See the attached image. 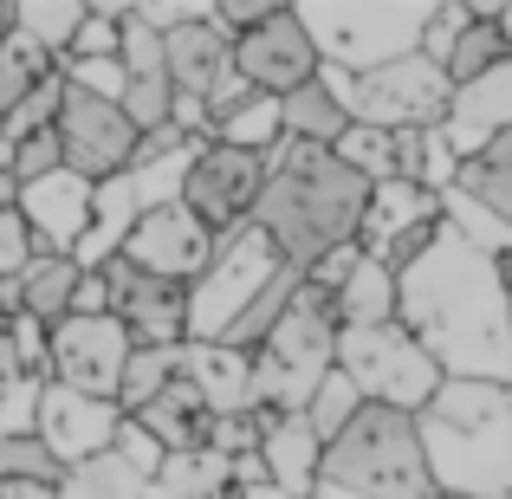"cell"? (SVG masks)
<instances>
[{"instance_id":"cell-1","label":"cell","mask_w":512,"mask_h":499,"mask_svg":"<svg viewBox=\"0 0 512 499\" xmlns=\"http://www.w3.org/2000/svg\"><path fill=\"white\" fill-rule=\"evenodd\" d=\"M396 325L428 350L441 383H512V286L500 260L448 227L396 273Z\"/></svg>"},{"instance_id":"cell-2","label":"cell","mask_w":512,"mask_h":499,"mask_svg":"<svg viewBox=\"0 0 512 499\" xmlns=\"http://www.w3.org/2000/svg\"><path fill=\"white\" fill-rule=\"evenodd\" d=\"M363 208H370V182L357 169H344L331 150L279 143L266 188L253 201V227L273 240V253L292 273H312L318 260L357 247Z\"/></svg>"},{"instance_id":"cell-3","label":"cell","mask_w":512,"mask_h":499,"mask_svg":"<svg viewBox=\"0 0 512 499\" xmlns=\"http://www.w3.org/2000/svg\"><path fill=\"white\" fill-rule=\"evenodd\" d=\"M415 422L441 499H512V383H441Z\"/></svg>"},{"instance_id":"cell-4","label":"cell","mask_w":512,"mask_h":499,"mask_svg":"<svg viewBox=\"0 0 512 499\" xmlns=\"http://www.w3.org/2000/svg\"><path fill=\"white\" fill-rule=\"evenodd\" d=\"M312 499H441L428 474L422 422L402 409L363 402L357 422L318 454V487Z\"/></svg>"},{"instance_id":"cell-5","label":"cell","mask_w":512,"mask_h":499,"mask_svg":"<svg viewBox=\"0 0 512 499\" xmlns=\"http://www.w3.org/2000/svg\"><path fill=\"white\" fill-rule=\"evenodd\" d=\"M338 370V305L325 286L299 279L286 318L253 350V409L260 415H305L318 383Z\"/></svg>"},{"instance_id":"cell-6","label":"cell","mask_w":512,"mask_h":499,"mask_svg":"<svg viewBox=\"0 0 512 499\" xmlns=\"http://www.w3.org/2000/svg\"><path fill=\"white\" fill-rule=\"evenodd\" d=\"M428 13L435 7H409V0H331V7H299V20L318 46V65L357 78L389 59L422 52Z\"/></svg>"},{"instance_id":"cell-7","label":"cell","mask_w":512,"mask_h":499,"mask_svg":"<svg viewBox=\"0 0 512 499\" xmlns=\"http://www.w3.org/2000/svg\"><path fill=\"white\" fill-rule=\"evenodd\" d=\"M279 273H286V260L273 253V240L253 221L234 227V234H221L214 253H208V266H201V279L188 286V344H221V331L234 325Z\"/></svg>"},{"instance_id":"cell-8","label":"cell","mask_w":512,"mask_h":499,"mask_svg":"<svg viewBox=\"0 0 512 499\" xmlns=\"http://www.w3.org/2000/svg\"><path fill=\"white\" fill-rule=\"evenodd\" d=\"M338 376H350V389H357L363 402L402 409V415H422L441 389V370L428 363V350L402 325L338 331Z\"/></svg>"},{"instance_id":"cell-9","label":"cell","mask_w":512,"mask_h":499,"mask_svg":"<svg viewBox=\"0 0 512 499\" xmlns=\"http://www.w3.org/2000/svg\"><path fill=\"white\" fill-rule=\"evenodd\" d=\"M448 104H454L448 72L435 59H422V52L350 78V124L389 130V137L396 130H441L448 124Z\"/></svg>"},{"instance_id":"cell-10","label":"cell","mask_w":512,"mask_h":499,"mask_svg":"<svg viewBox=\"0 0 512 499\" xmlns=\"http://www.w3.org/2000/svg\"><path fill=\"white\" fill-rule=\"evenodd\" d=\"M130 337L111 312H72L46 331V383L78 389V396L117 402V376L130 363Z\"/></svg>"},{"instance_id":"cell-11","label":"cell","mask_w":512,"mask_h":499,"mask_svg":"<svg viewBox=\"0 0 512 499\" xmlns=\"http://www.w3.org/2000/svg\"><path fill=\"white\" fill-rule=\"evenodd\" d=\"M266 169L273 156H253V150H234V143H201L195 163H188V182H182V208L208 227L214 240L234 234V227L253 221V201L266 188Z\"/></svg>"},{"instance_id":"cell-12","label":"cell","mask_w":512,"mask_h":499,"mask_svg":"<svg viewBox=\"0 0 512 499\" xmlns=\"http://www.w3.org/2000/svg\"><path fill=\"white\" fill-rule=\"evenodd\" d=\"M52 137H59V169L85 175L91 188L111 182V175H130L137 143H143L111 98H91V91H72V85H65V104H59Z\"/></svg>"},{"instance_id":"cell-13","label":"cell","mask_w":512,"mask_h":499,"mask_svg":"<svg viewBox=\"0 0 512 499\" xmlns=\"http://www.w3.org/2000/svg\"><path fill=\"white\" fill-rule=\"evenodd\" d=\"M234 78L260 98H286V91L312 85L318 78V46L305 33L299 7H266L260 26L234 39Z\"/></svg>"},{"instance_id":"cell-14","label":"cell","mask_w":512,"mask_h":499,"mask_svg":"<svg viewBox=\"0 0 512 499\" xmlns=\"http://www.w3.org/2000/svg\"><path fill=\"white\" fill-rule=\"evenodd\" d=\"M104 312L124 325L137 350H175L188 344V286L175 279H150L130 260H104Z\"/></svg>"},{"instance_id":"cell-15","label":"cell","mask_w":512,"mask_h":499,"mask_svg":"<svg viewBox=\"0 0 512 499\" xmlns=\"http://www.w3.org/2000/svg\"><path fill=\"white\" fill-rule=\"evenodd\" d=\"M441 234V195L415 182H376L370 188V208H363V227H357V247L370 253L376 266L402 273L415 266Z\"/></svg>"},{"instance_id":"cell-16","label":"cell","mask_w":512,"mask_h":499,"mask_svg":"<svg viewBox=\"0 0 512 499\" xmlns=\"http://www.w3.org/2000/svg\"><path fill=\"white\" fill-rule=\"evenodd\" d=\"M117 428H124V409L117 402H98V396H78V389H59L46 383L39 389V415H33V435L46 441V454L72 474V467L111 454Z\"/></svg>"},{"instance_id":"cell-17","label":"cell","mask_w":512,"mask_h":499,"mask_svg":"<svg viewBox=\"0 0 512 499\" xmlns=\"http://www.w3.org/2000/svg\"><path fill=\"white\" fill-rule=\"evenodd\" d=\"M208 253H214V234L182 208V201H175V208H143L137 214V227H130V240H124L117 260H130L137 273H150V279L195 286L201 266H208Z\"/></svg>"},{"instance_id":"cell-18","label":"cell","mask_w":512,"mask_h":499,"mask_svg":"<svg viewBox=\"0 0 512 499\" xmlns=\"http://www.w3.org/2000/svg\"><path fill=\"white\" fill-rule=\"evenodd\" d=\"M13 214H20L33 253H72L85 240V221H91V182L72 169H46L39 182H20Z\"/></svg>"},{"instance_id":"cell-19","label":"cell","mask_w":512,"mask_h":499,"mask_svg":"<svg viewBox=\"0 0 512 499\" xmlns=\"http://www.w3.org/2000/svg\"><path fill=\"white\" fill-rule=\"evenodd\" d=\"M163 72H169L175 98L208 104L214 91L234 78V39L214 26V13H195V20H182V26L163 33Z\"/></svg>"},{"instance_id":"cell-20","label":"cell","mask_w":512,"mask_h":499,"mask_svg":"<svg viewBox=\"0 0 512 499\" xmlns=\"http://www.w3.org/2000/svg\"><path fill=\"white\" fill-rule=\"evenodd\" d=\"M279 130H286V143L331 150V143L350 130V78L331 72V65H318L312 85H299V91L279 98Z\"/></svg>"},{"instance_id":"cell-21","label":"cell","mask_w":512,"mask_h":499,"mask_svg":"<svg viewBox=\"0 0 512 499\" xmlns=\"http://www.w3.org/2000/svg\"><path fill=\"white\" fill-rule=\"evenodd\" d=\"M325 441L305 428V415H260V474L286 499H312Z\"/></svg>"},{"instance_id":"cell-22","label":"cell","mask_w":512,"mask_h":499,"mask_svg":"<svg viewBox=\"0 0 512 499\" xmlns=\"http://www.w3.org/2000/svg\"><path fill=\"white\" fill-rule=\"evenodd\" d=\"M182 383L208 402V415H260L253 409V357L227 344H182Z\"/></svg>"},{"instance_id":"cell-23","label":"cell","mask_w":512,"mask_h":499,"mask_svg":"<svg viewBox=\"0 0 512 499\" xmlns=\"http://www.w3.org/2000/svg\"><path fill=\"white\" fill-rule=\"evenodd\" d=\"M448 143L461 150V163L480 150L487 137H500V130H512V59L500 65V72H487L480 85H467V91H454V104H448Z\"/></svg>"},{"instance_id":"cell-24","label":"cell","mask_w":512,"mask_h":499,"mask_svg":"<svg viewBox=\"0 0 512 499\" xmlns=\"http://www.w3.org/2000/svg\"><path fill=\"white\" fill-rule=\"evenodd\" d=\"M201 137H182L175 124L150 130L137 143V163H130V188H137L143 208H175L182 201V182H188V163H195Z\"/></svg>"},{"instance_id":"cell-25","label":"cell","mask_w":512,"mask_h":499,"mask_svg":"<svg viewBox=\"0 0 512 499\" xmlns=\"http://www.w3.org/2000/svg\"><path fill=\"white\" fill-rule=\"evenodd\" d=\"M137 214H143V201H137V188H130V175L98 182V188H91L85 240L72 247V260L85 266V273H98L104 260H117V253H124V240H130V227H137Z\"/></svg>"},{"instance_id":"cell-26","label":"cell","mask_w":512,"mask_h":499,"mask_svg":"<svg viewBox=\"0 0 512 499\" xmlns=\"http://www.w3.org/2000/svg\"><path fill=\"white\" fill-rule=\"evenodd\" d=\"M331 305H338V331H376L396 325V273L376 266L370 253L357 247V266L331 286Z\"/></svg>"},{"instance_id":"cell-27","label":"cell","mask_w":512,"mask_h":499,"mask_svg":"<svg viewBox=\"0 0 512 499\" xmlns=\"http://www.w3.org/2000/svg\"><path fill=\"white\" fill-rule=\"evenodd\" d=\"M20 286V312L26 318H39V325H59V318H72V305H78V286H85V266L72 260V253H33L26 260V273L13 279Z\"/></svg>"},{"instance_id":"cell-28","label":"cell","mask_w":512,"mask_h":499,"mask_svg":"<svg viewBox=\"0 0 512 499\" xmlns=\"http://www.w3.org/2000/svg\"><path fill=\"white\" fill-rule=\"evenodd\" d=\"M506 59H512V39L500 26V7H474V20H467L461 33H454V46L441 52V72H448L454 91H467V85H480L487 72H500Z\"/></svg>"},{"instance_id":"cell-29","label":"cell","mask_w":512,"mask_h":499,"mask_svg":"<svg viewBox=\"0 0 512 499\" xmlns=\"http://www.w3.org/2000/svg\"><path fill=\"white\" fill-rule=\"evenodd\" d=\"M130 422H143L156 441H163V454H195V448H208V428H214V415H208V402L195 396V389L175 376V383L163 389V396L150 402V409H137Z\"/></svg>"},{"instance_id":"cell-30","label":"cell","mask_w":512,"mask_h":499,"mask_svg":"<svg viewBox=\"0 0 512 499\" xmlns=\"http://www.w3.org/2000/svg\"><path fill=\"white\" fill-rule=\"evenodd\" d=\"M396 182L448 195L461 182V150L448 143V130H396Z\"/></svg>"},{"instance_id":"cell-31","label":"cell","mask_w":512,"mask_h":499,"mask_svg":"<svg viewBox=\"0 0 512 499\" xmlns=\"http://www.w3.org/2000/svg\"><path fill=\"white\" fill-rule=\"evenodd\" d=\"M461 195H474L480 208H493L500 221L512 227V130H500V137H487L474 156L461 163Z\"/></svg>"},{"instance_id":"cell-32","label":"cell","mask_w":512,"mask_h":499,"mask_svg":"<svg viewBox=\"0 0 512 499\" xmlns=\"http://www.w3.org/2000/svg\"><path fill=\"white\" fill-rule=\"evenodd\" d=\"M214 143H234V150H253V156H279V143H286V130H279V98L247 91V98L214 124Z\"/></svg>"},{"instance_id":"cell-33","label":"cell","mask_w":512,"mask_h":499,"mask_svg":"<svg viewBox=\"0 0 512 499\" xmlns=\"http://www.w3.org/2000/svg\"><path fill=\"white\" fill-rule=\"evenodd\" d=\"M52 72H59V59H46L26 33H13V26H7V39H0V117L20 111V104L33 98Z\"/></svg>"},{"instance_id":"cell-34","label":"cell","mask_w":512,"mask_h":499,"mask_svg":"<svg viewBox=\"0 0 512 499\" xmlns=\"http://www.w3.org/2000/svg\"><path fill=\"white\" fill-rule=\"evenodd\" d=\"M78 26H85V7H78V0H20V7H13V33H26L46 59H65Z\"/></svg>"},{"instance_id":"cell-35","label":"cell","mask_w":512,"mask_h":499,"mask_svg":"<svg viewBox=\"0 0 512 499\" xmlns=\"http://www.w3.org/2000/svg\"><path fill=\"white\" fill-rule=\"evenodd\" d=\"M299 279H305V273H292V266H286V273H279L273 286H266L260 299H253L247 312H240L234 325L221 331V344H227V350H240V357H253V350H260L266 337H273V325L286 318V305H292V292H299Z\"/></svg>"},{"instance_id":"cell-36","label":"cell","mask_w":512,"mask_h":499,"mask_svg":"<svg viewBox=\"0 0 512 499\" xmlns=\"http://www.w3.org/2000/svg\"><path fill=\"white\" fill-rule=\"evenodd\" d=\"M175 376H182V344H175V350H130L124 376H117V409H124V415L150 409Z\"/></svg>"},{"instance_id":"cell-37","label":"cell","mask_w":512,"mask_h":499,"mask_svg":"<svg viewBox=\"0 0 512 499\" xmlns=\"http://www.w3.org/2000/svg\"><path fill=\"white\" fill-rule=\"evenodd\" d=\"M0 487H65V467L46 454L39 435H7L0 428Z\"/></svg>"},{"instance_id":"cell-38","label":"cell","mask_w":512,"mask_h":499,"mask_svg":"<svg viewBox=\"0 0 512 499\" xmlns=\"http://www.w3.org/2000/svg\"><path fill=\"white\" fill-rule=\"evenodd\" d=\"M331 156H338L344 169H357L363 182H396V137L389 130H370V124H350L338 143H331Z\"/></svg>"},{"instance_id":"cell-39","label":"cell","mask_w":512,"mask_h":499,"mask_svg":"<svg viewBox=\"0 0 512 499\" xmlns=\"http://www.w3.org/2000/svg\"><path fill=\"white\" fill-rule=\"evenodd\" d=\"M357 409H363V396L350 389V376H338L331 370L325 383H318V396L305 402V428H312L318 441H338L350 422H357Z\"/></svg>"},{"instance_id":"cell-40","label":"cell","mask_w":512,"mask_h":499,"mask_svg":"<svg viewBox=\"0 0 512 499\" xmlns=\"http://www.w3.org/2000/svg\"><path fill=\"white\" fill-rule=\"evenodd\" d=\"M65 480H72L78 499H143V493H150V480H137L124 461H117V454H98V461L72 467Z\"/></svg>"},{"instance_id":"cell-41","label":"cell","mask_w":512,"mask_h":499,"mask_svg":"<svg viewBox=\"0 0 512 499\" xmlns=\"http://www.w3.org/2000/svg\"><path fill=\"white\" fill-rule=\"evenodd\" d=\"M59 104H65V72H52L46 85H39L33 98L20 104V111H7V117H0V137H7V143H26V137H46V130L59 124Z\"/></svg>"},{"instance_id":"cell-42","label":"cell","mask_w":512,"mask_h":499,"mask_svg":"<svg viewBox=\"0 0 512 499\" xmlns=\"http://www.w3.org/2000/svg\"><path fill=\"white\" fill-rule=\"evenodd\" d=\"M111 454H117V461H124L137 480H156V474H163V461H169V454H163V441H156L143 422H130V415H124V428H117Z\"/></svg>"},{"instance_id":"cell-43","label":"cell","mask_w":512,"mask_h":499,"mask_svg":"<svg viewBox=\"0 0 512 499\" xmlns=\"http://www.w3.org/2000/svg\"><path fill=\"white\" fill-rule=\"evenodd\" d=\"M39 389H46V376H13V383L0 389V428H7V435H33Z\"/></svg>"},{"instance_id":"cell-44","label":"cell","mask_w":512,"mask_h":499,"mask_svg":"<svg viewBox=\"0 0 512 499\" xmlns=\"http://www.w3.org/2000/svg\"><path fill=\"white\" fill-rule=\"evenodd\" d=\"M26 260H33V240H26L20 214L0 208V279H20V273H26Z\"/></svg>"},{"instance_id":"cell-45","label":"cell","mask_w":512,"mask_h":499,"mask_svg":"<svg viewBox=\"0 0 512 499\" xmlns=\"http://www.w3.org/2000/svg\"><path fill=\"white\" fill-rule=\"evenodd\" d=\"M46 169H59V137H26V143H13V175H20V182H39V175Z\"/></svg>"},{"instance_id":"cell-46","label":"cell","mask_w":512,"mask_h":499,"mask_svg":"<svg viewBox=\"0 0 512 499\" xmlns=\"http://www.w3.org/2000/svg\"><path fill=\"white\" fill-rule=\"evenodd\" d=\"M7 499H78V493L65 480V487H7Z\"/></svg>"},{"instance_id":"cell-47","label":"cell","mask_w":512,"mask_h":499,"mask_svg":"<svg viewBox=\"0 0 512 499\" xmlns=\"http://www.w3.org/2000/svg\"><path fill=\"white\" fill-rule=\"evenodd\" d=\"M20 376V363H13V337H7V318H0V389Z\"/></svg>"},{"instance_id":"cell-48","label":"cell","mask_w":512,"mask_h":499,"mask_svg":"<svg viewBox=\"0 0 512 499\" xmlns=\"http://www.w3.org/2000/svg\"><path fill=\"white\" fill-rule=\"evenodd\" d=\"M227 499H286V493H279L273 480H247V487H234Z\"/></svg>"},{"instance_id":"cell-49","label":"cell","mask_w":512,"mask_h":499,"mask_svg":"<svg viewBox=\"0 0 512 499\" xmlns=\"http://www.w3.org/2000/svg\"><path fill=\"white\" fill-rule=\"evenodd\" d=\"M0 169H13V143L7 137H0Z\"/></svg>"},{"instance_id":"cell-50","label":"cell","mask_w":512,"mask_h":499,"mask_svg":"<svg viewBox=\"0 0 512 499\" xmlns=\"http://www.w3.org/2000/svg\"><path fill=\"white\" fill-rule=\"evenodd\" d=\"M7 26H13V7H0V39H7Z\"/></svg>"},{"instance_id":"cell-51","label":"cell","mask_w":512,"mask_h":499,"mask_svg":"<svg viewBox=\"0 0 512 499\" xmlns=\"http://www.w3.org/2000/svg\"><path fill=\"white\" fill-rule=\"evenodd\" d=\"M500 26H506V39H512V7H500Z\"/></svg>"},{"instance_id":"cell-52","label":"cell","mask_w":512,"mask_h":499,"mask_svg":"<svg viewBox=\"0 0 512 499\" xmlns=\"http://www.w3.org/2000/svg\"><path fill=\"white\" fill-rule=\"evenodd\" d=\"M0 499H7V487H0Z\"/></svg>"},{"instance_id":"cell-53","label":"cell","mask_w":512,"mask_h":499,"mask_svg":"<svg viewBox=\"0 0 512 499\" xmlns=\"http://www.w3.org/2000/svg\"><path fill=\"white\" fill-rule=\"evenodd\" d=\"M143 499H150V493H143Z\"/></svg>"}]
</instances>
